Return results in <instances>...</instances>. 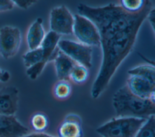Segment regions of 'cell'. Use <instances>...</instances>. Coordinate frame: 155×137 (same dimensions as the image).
I'll return each mask as SVG.
<instances>
[{
    "mask_svg": "<svg viewBox=\"0 0 155 137\" xmlns=\"http://www.w3.org/2000/svg\"><path fill=\"white\" fill-rule=\"evenodd\" d=\"M153 7L152 2L147 0L137 13L127 12L112 3L98 7L82 3L78 5V14L96 25L101 38L102 59L91 89L93 98H97L104 91L118 67L132 51L139 31Z\"/></svg>",
    "mask_w": 155,
    "mask_h": 137,
    "instance_id": "cell-1",
    "label": "cell"
},
{
    "mask_svg": "<svg viewBox=\"0 0 155 137\" xmlns=\"http://www.w3.org/2000/svg\"><path fill=\"white\" fill-rule=\"evenodd\" d=\"M113 106L116 117L147 119L155 114V101L135 95L127 85L119 88L114 94Z\"/></svg>",
    "mask_w": 155,
    "mask_h": 137,
    "instance_id": "cell-2",
    "label": "cell"
},
{
    "mask_svg": "<svg viewBox=\"0 0 155 137\" xmlns=\"http://www.w3.org/2000/svg\"><path fill=\"white\" fill-rule=\"evenodd\" d=\"M147 119L133 117H116L96 129L102 137H135Z\"/></svg>",
    "mask_w": 155,
    "mask_h": 137,
    "instance_id": "cell-3",
    "label": "cell"
},
{
    "mask_svg": "<svg viewBox=\"0 0 155 137\" xmlns=\"http://www.w3.org/2000/svg\"><path fill=\"white\" fill-rule=\"evenodd\" d=\"M73 34L79 42L88 46H101V38L96 25L88 18L76 14L74 16Z\"/></svg>",
    "mask_w": 155,
    "mask_h": 137,
    "instance_id": "cell-4",
    "label": "cell"
},
{
    "mask_svg": "<svg viewBox=\"0 0 155 137\" xmlns=\"http://www.w3.org/2000/svg\"><path fill=\"white\" fill-rule=\"evenodd\" d=\"M58 49L71 59L76 64L90 68L92 66V48L79 42L60 39Z\"/></svg>",
    "mask_w": 155,
    "mask_h": 137,
    "instance_id": "cell-5",
    "label": "cell"
},
{
    "mask_svg": "<svg viewBox=\"0 0 155 137\" xmlns=\"http://www.w3.org/2000/svg\"><path fill=\"white\" fill-rule=\"evenodd\" d=\"M22 37L20 30L13 26H4L0 28V55L5 59L16 54Z\"/></svg>",
    "mask_w": 155,
    "mask_h": 137,
    "instance_id": "cell-6",
    "label": "cell"
},
{
    "mask_svg": "<svg viewBox=\"0 0 155 137\" xmlns=\"http://www.w3.org/2000/svg\"><path fill=\"white\" fill-rule=\"evenodd\" d=\"M74 16L65 5L51 9L50 14V31L61 35L73 34Z\"/></svg>",
    "mask_w": 155,
    "mask_h": 137,
    "instance_id": "cell-7",
    "label": "cell"
},
{
    "mask_svg": "<svg viewBox=\"0 0 155 137\" xmlns=\"http://www.w3.org/2000/svg\"><path fill=\"white\" fill-rule=\"evenodd\" d=\"M126 85L135 95L155 101V83L138 76L129 75Z\"/></svg>",
    "mask_w": 155,
    "mask_h": 137,
    "instance_id": "cell-8",
    "label": "cell"
},
{
    "mask_svg": "<svg viewBox=\"0 0 155 137\" xmlns=\"http://www.w3.org/2000/svg\"><path fill=\"white\" fill-rule=\"evenodd\" d=\"M29 131L15 115H0V137H23Z\"/></svg>",
    "mask_w": 155,
    "mask_h": 137,
    "instance_id": "cell-9",
    "label": "cell"
},
{
    "mask_svg": "<svg viewBox=\"0 0 155 137\" xmlns=\"http://www.w3.org/2000/svg\"><path fill=\"white\" fill-rule=\"evenodd\" d=\"M19 92L14 86L0 89V115H15L18 109Z\"/></svg>",
    "mask_w": 155,
    "mask_h": 137,
    "instance_id": "cell-10",
    "label": "cell"
},
{
    "mask_svg": "<svg viewBox=\"0 0 155 137\" xmlns=\"http://www.w3.org/2000/svg\"><path fill=\"white\" fill-rule=\"evenodd\" d=\"M58 137H83L82 119L75 113L67 115L58 129Z\"/></svg>",
    "mask_w": 155,
    "mask_h": 137,
    "instance_id": "cell-11",
    "label": "cell"
},
{
    "mask_svg": "<svg viewBox=\"0 0 155 137\" xmlns=\"http://www.w3.org/2000/svg\"><path fill=\"white\" fill-rule=\"evenodd\" d=\"M53 61L58 80L68 81L73 68L77 64L59 49Z\"/></svg>",
    "mask_w": 155,
    "mask_h": 137,
    "instance_id": "cell-12",
    "label": "cell"
},
{
    "mask_svg": "<svg viewBox=\"0 0 155 137\" xmlns=\"http://www.w3.org/2000/svg\"><path fill=\"white\" fill-rule=\"evenodd\" d=\"M45 36L42 19L38 18L32 23L27 31V42L30 50L40 47Z\"/></svg>",
    "mask_w": 155,
    "mask_h": 137,
    "instance_id": "cell-13",
    "label": "cell"
},
{
    "mask_svg": "<svg viewBox=\"0 0 155 137\" xmlns=\"http://www.w3.org/2000/svg\"><path fill=\"white\" fill-rule=\"evenodd\" d=\"M60 39L61 36L51 31L45 34L40 48L43 52L44 59L48 62L53 61L56 57L59 51L58 44Z\"/></svg>",
    "mask_w": 155,
    "mask_h": 137,
    "instance_id": "cell-14",
    "label": "cell"
},
{
    "mask_svg": "<svg viewBox=\"0 0 155 137\" xmlns=\"http://www.w3.org/2000/svg\"><path fill=\"white\" fill-rule=\"evenodd\" d=\"M129 75H136L155 83V68L154 65H142L128 70Z\"/></svg>",
    "mask_w": 155,
    "mask_h": 137,
    "instance_id": "cell-15",
    "label": "cell"
},
{
    "mask_svg": "<svg viewBox=\"0 0 155 137\" xmlns=\"http://www.w3.org/2000/svg\"><path fill=\"white\" fill-rule=\"evenodd\" d=\"M47 116L42 112L34 113L30 120V127L35 133H44L48 127Z\"/></svg>",
    "mask_w": 155,
    "mask_h": 137,
    "instance_id": "cell-16",
    "label": "cell"
},
{
    "mask_svg": "<svg viewBox=\"0 0 155 137\" xmlns=\"http://www.w3.org/2000/svg\"><path fill=\"white\" fill-rule=\"evenodd\" d=\"M71 93V86L68 81L59 80L54 86V95L59 100H65L68 98Z\"/></svg>",
    "mask_w": 155,
    "mask_h": 137,
    "instance_id": "cell-17",
    "label": "cell"
},
{
    "mask_svg": "<svg viewBox=\"0 0 155 137\" xmlns=\"http://www.w3.org/2000/svg\"><path fill=\"white\" fill-rule=\"evenodd\" d=\"M22 59L24 65L27 68L44 59L43 52L40 47L27 52L22 56Z\"/></svg>",
    "mask_w": 155,
    "mask_h": 137,
    "instance_id": "cell-18",
    "label": "cell"
},
{
    "mask_svg": "<svg viewBox=\"0 0 155 137\" xmlns=\"http://www.w3.org/2000/svg\"><path fill=\"white\" fill-rule=\"evenodd\" d=\"M135 137H155V115L146 119Z\"/></svg>",
    "mask_w": 155,
    "mask_h": 137,
    "instance_id": "cell-19",
    "label": "cell"
},
{
    "mask_svg": "<svg viewBox=\"0 0 155 137\" xmlns=\"http://www.w3.org/2000/svg\"><path fill=\"white\" fill-rule=\"evenodd\" d=\"M88 69L83 66L76 65L70 75V79L76 84H82L88 78Z\"/></svg>",
    "mask_w": 155,
    "mask_h": 137,
    "instance_id": "cell-20",
    "label": "cell"
},
{
    "mask_svg": "<svg viewBox=\"0 0 155 137\" xmlns=\"http://www.w3.org/2000/svg\"><path fill=\"white\" fill-rule=\"evenodd\" d=\"M120 7L129 13H137L139 11L144 5L143 0H122L120 1Z\"/></svg>",
    "mask_w": 155,
    "mask_h": 137,
    "instance_id": "cell-21",
    "label": "cell"
},
{
    "mask_svg": "<svg viewBox=\"0 0 155 137\" xmlns=\"http://www.w3.org/2000/svg\"><path fill=\"white\" fill-rule=\"evenodd\" d=\"M48 63V62L45 59H43L41 62L35 64L34 65L29 67L27 69V75L31 79H36L42 72L46 65Z\"/></svg>",
    "mask_w": 155,
    "mask_h": 137,
    "instance_id": "cell-22",
    "label": "cell"
},
{
    "mask_svg": "<svg viewBox=\"0 0 155 137\" xmlns=\"http://www.w3.org/2000/svg\"><path fill=\"white\" fill-rule=\"evenodd\" d=\"M14 5H16L21 8L27 10L36 1L33 0H13Z\"/></svg>",
    "mask_w": 155,
    "mask_h": 137,
    "instance_id": "cell-23",
    "label": "cell"
},
{
    "mask_svg": "<svg viewBox=\"0 0 155 137\" xmlns=\"http://www.w3.org/2000/svg\"><path fill=\"white\" fill-rule=\"evenodd\" d=\"M14 3L11 0H0V11H8L13 8Z\"/></svg>",
    "mask_w": 155,
    "mask_h": 137,
    "instance_id": "cell-24",
    "label": "cell"
},
{
    "mask_svg": "<svg viewBox=\"0 0 155 137\" xmlns=\"http://www.w3.org/2000/svg\"><path fill=\"white\" fill-rule=\"evenodd\" d=\"M154 14H155V10H154V7H153L151 11L149 12L147 19L148 20L151 26L153 28V31H154Z\"/></svg>",
    "mask_w": 155,
    "mask_h": 137,
    "instance_id": "cell-25",
    "label": "cell"
},
{
    "mask_svg": "<svg viewBox=\"0 0 155 137\" xmlns=\"http://www.w3.org/2000/svg\"><path fill=\"white\" fill-rule=\"evenodd\" d=\"M10 77V75L8 71L2 70L0 68V81L6 82L9 80Z\"/></svg>",
    "mask_w": 155,
    "mask_h": 137,
    "instance_id": "cell-26",
    "label": "cell"
},
{
    "mask_svg": "<svg viewBox=\"0 0 155 137\" xmlns=\"http://www.w3.org/2000/svg\"><path fill=\"white\" fill-rule=\"evenodd\" d=\"M23 137H54L51 135L44 133H29Z\"/></svg>",
    "mask_w": 155,
    "mask_h": 137,
    "instance_id": "cell-27",
    "label": "cell"
}]
</instances>
